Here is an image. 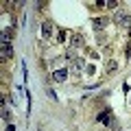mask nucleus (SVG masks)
Listing matches in <instances>:
<instances>
[{
    "label": "nucleus",
    "instance_id": "7ed1b4c3",
    "mask_svg": "<svg viewBox=\"0 0 131 131\" xmlns=\"http://www.w3.org/2000/svg\"><path fill=\"white\" fill-rule=\"evenodd\" d=\"M13 57V48L11 44H2V59H11Z\"/></svg>",
    "mask_w": 131,
    "mask_h": 131
},
{
    "label": "nucleus",
    "instance_id": "0eeeda50",
    "mask_svg": "<svg viewBox=\"0 0 131 131\" xmlns=\"http://www.w3.org/2000/svg\"><path fill=\"white\" fill-rule=\"evenodd\" d=\"M83 46V37L81 35H72V48H81Z\"/></svg>",
    "mask_w": 131,
    "mask_h": 131
},
{
    "label": "nucleus",
    "instance_id": "f03ea898",
    "mask_svg": "<svg viewBox=\"0 0 131 131\" xmlns=\"http://www.w3.org/2000/svg\"><path fill=\"white\" fill-rule=\"evenodd\" d=\"M52 33H55V26H52V22H42V35L46 39L52 37Z\"/></svg>",
    "mask_w": 131,
    "mask_h": 131
},
{
    "label": "nucleus",
    "instance_id": "1a4fd4ad",
    "mask_svg": "<svg viewBox=\"0 0 131 131\" xmlns=\"http://www.w3.org/2000/svg\"><path fill=\"white\" fill-rule=\"evenodd\" d=\"M107 70H109V72L116 70V61H107Z\"/></svg>",
    "mask_w": 131,
    "mask_h": 131
},
{
    "label": "nucleus",
    "instance_id": "39448f33",
    "mask_svg": "<svg viewBox=\"0 0 131 131\" xmlns=\"http://www.w3.org/2000/svg\"><path fill=\"white\" fill-rule=\"evenodd\" d=\"M107 22H109L107 18H96V20H94V28H96V31H101V28L107 26Z\"/></svg>",
    "mask_w": 131,
    "mask_h": 131
},
{
    "label": "nucleus",
    "instance_id": "6e6552de",
    "mask_svg": "<svg viewBox=\"0 0 131 131\" xmlns=\"http://www.w3.org/2000/svg\"><path fill=\"white\" fill-rule=\"evenodd\" d=\"M66 35H68L66 31H59L57 33V42H66Z\"/></svg>",
    "mask_w": 131,
    "mask_h": 131
},
{
    "label": "nucleus",
    "instance_id": "9d476101",
    "mask_svg": "<svg viewBox=\"0 0 131 131\" xmlns=\"http://www.w3.org/2000/svg\"><path fill=\"white\" fill-rule=\"evenodd\" d=\"M2 118H9V109H7L5 105H2Z\"/></svg>",
    "mask_w": 131,
    "mask_h": 131
},
{
    "label": "nucleus",
    "instance_id": "423d86ee",
    "mask_svg": "<svg viewBox=\"0 0 131 131\" xmlns=\"http://www.w3.org/2000/svg\"><path fill=\"white\" fill-rule=\"evenodd\" d=\"M66 77H68V72H66V70H55V72H52V79L59 81V83H61V81H66Z\"/></svg>",
    "mask_w": 131,
    "mask_h": 131
},
{
    "label": "nucleus",
    "instance_id": "f257e3e1",
    "mask_svg": "<svg viewBox=\"0 0 131 131\" xmlns=\"http://www.w3.org/2000/svg\"><path fill=\"white\" fill-rule=\"evenodd\" d=\"M114 22H116L120 28H131V15L125 13V11H118V13L114 15Z\"/></svg>",
    "mask_w": 131,
    "mask_h": 131
},
{
    "label": "nucleus",
    "instance_id": "20e7f679",
    "mask_svg": "<svg viewBox=\"0 0 131 131\" xmlns=\"http://www.w3.org/2000/svg\"><path fill=\"white\" fill-rule=\"evenodd\" d=\"M83 66H85V61L81 59V57H77V59L72 61V72H74V74H79V70L83 68Z\"/></svg>",
    "mask_w": 131,
    "mask_h": 131
}]
</instances>
